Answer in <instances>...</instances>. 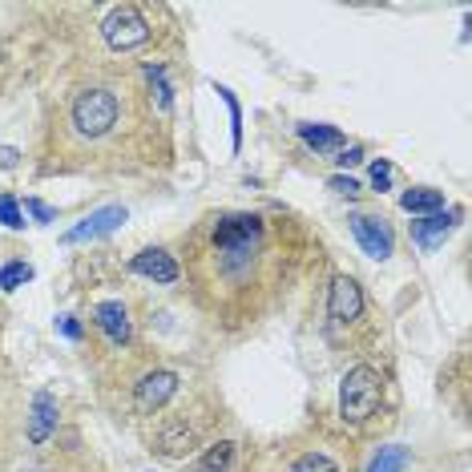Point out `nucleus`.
Returning a JSON list of instances; mask_svg holds the SVG:
<instances>
[{
    "instance_id": "1",
    "label": "nucleus",
    "mask_w": 472,
    "mask_h": 472,
    "mask_svg": "<svg viewBox=\"0 0 472 472\" xmlns=\"http://www.w3.org/2000/svg\"><path fill=\"white\" fill-rule=\"evenodd\" d=\"M182 251L194 307L222 331H246L282 303L307 259V235L290 218L214 210L182 238Z\"/></svg>"
},
{
    "instance_id": "2",
    "label": "nucleus",
    "mask_w": 472,
    "mask_h": 472,
    "mask_svg": "<svg viewBox=\"0 0 472 472\" xmlns=\"http://www.w3.org/2000/svg\"><path fill=\"white\" fill-rule=\"evenodd\" d=\"M170 121V81L166 65H142L129 77H93L73 85L57 105V170H129L150 166L166 145Z\"/></svg>"
},
{
    "instance_id": "3",
    "label": "nucleus",
    "mask_w": 472,
    "mask_h": 472,
    "mask_svg": "<svg viewBox=\"0 0 472 472\" xmlns=\"http://www.w3.org/2000/svg\"><path fill=\"white\" fill-rule=\"evenodd\" d=\"M323 331H327V344L347 355H368L380 344V323H375L372 307H368L360 282L352 275H336L331 287H327Z\"/></svg>"
},
{
    "instance_id": "4",
    "label": "nucleus",
    "mask_w": 472,
    "mask_h": 472,
    "mask_svg": "<svg viewBox=\"0 0 472 472\" xmlns=\"http://www.w3.org/2000/svg\"><path fill=\"white\" fill-rule=\"evenodd\" d=\"M210 420H214V412L202 399H186V404H174V408L166 404L162 412H154V428L145 432V445L166 460H186L210 436Z\"/></svg>"
},
{
    "instance_id": "5",
    "label": "nucleus",
    "mask_w": 472,
    "mask_h": 472,
    "mask_svg": "<svg viewBox=\"0 0 472 472\" xmlns=\"http://www.w3.org/2000/svg\"><path fill=\"white\" fill-rule=\"evenodd\" d=\"M339 420L352 432H375L383 424V372L372 363L347 368L339 383Z\"/></svg>"
},
{
    "instance_id": "6",
    "label": "nucleus",
    "mask_w": 472,
    "mask_h": 472,
    "mask_svg": "<svg viewBox=\"0 0 472 472\" xmlns=\"http://www.w3.org/2000/svg\"><path fill=\"white\" fill-rule=\"evenodd\" d=\"M150 4H113L101 17V41L113 53H137L154 41V17Z\"/></svg>"
},
{
    "instance_id": "7",
    "label": "nucleus",
    "mask_w": 472,
    "mask_h": 472,
    "mask_svg": "<svg viewBox=\"0 0 472 472\" xmlns=\"http://www.w3.org/2000/svg\"><path fill=\"white\" fill-rule=\"evenodd\" d=\"M178 388H182V380L170 368H145V372L129 383L121 408L134 412V416H154V412H162L166 404L178 396Z\"/></svg>"
},
{
    "instance_id": "8",
    "label": "nucleus",
    "mask_w": 472,
    "mask_h": 472,
    "mask_svg": "<svg viewBox=\"0 0 472 472\" xmlns=\"http://www.w3.org/2000/svg\"><path fill=\"white\" fill-rule=\"evenodd\" d=\"M89 319H93L97 339L109 347V355H126L134 347V311H129V303L101 299V303H93Z\"/></svg>"
},
{
    "instance_id": "9",
    "label": "nucleus",
    "mask_w": 472,
    "mask_h": 472,
    "mask_svg": "<svg viewBox=\"0 0 472 472\" xmlns=\"http://www.w3.org/2000/svg\"><path fill=\"white\" fill-rule=\"evenodd\" d=\"M352 235L372 259H391V251H396V235H391V227L380 214H355L352 218Z\"/></svg>"
},
{
    "instance_id": "10",
    "label": "nucleus",
    "mask_w": 472,
    "mask_h": 472,
    "mask_svg": "<svg viewBox=\"0 0 472 472\" xmlns=\"http://www.w3.org/2000/svg\"><path fill=\"white\" fill-rule=\"evenodd\" d=\"M129 271L142 275V279L162 282V287H170V282L182 279V267L174 263V254H166V251H142V254H134Z\"/></svg>"
},
{
    "instance_id": "11",
    "label": "nucleus",
    "mask_w": 472,
    "mask_h": 472,
    "mask_svg": "<svg viewBox=\"0 0 472 472\" xmlns=\"http://www.w3.org/2000/svg\"><path fill=\"white\" fill-rule=\"evenodd\" d=\"M121 222H126V210H121V206H105V210H97V214L85 218L81 227H73L69 235H65V243H85V238L109 235V230H118Z\"/></svg>"
},
{
    "instance_id": "12",
    "label": "nucleus",
    "mask_w": 472,
    "mask_h": 472,
    "mask_svg": "<svg viewBox=\"0 0 472 472\" xmlns=\"http://www.w3.org/2000/svg\"><path fill=\"white\" fill-rule=\"evenodd\" d=\"M456 214H428L424 222H412V243L420 246V251H436V246L445 243V235L453 230Z\"/></svg>"
},
{
    "instance_id": "13",
    "label": "nucleus",
    "mask_w": 472,
    "mask_h": 472,
    "mask_svg": "<svg viewBox=\"0 0 472 472\" xmlns=\"http://www.w3.org/2000/svg\"><path fill=\"white\" fill-rule=\"evenodd\" d=\"M53 428H57V399L49 396V391H41V396L33 399V420H28V440H33V445H45Z\"/></svg>"
},
{
    "instance_id": "14",
    "label": "nucleus",
    "mask_w": 472,
    "mask_h": 472,
    "mask_svg": "<svg viewBox=\"0 0 472 472\" xmlns=\"http://www.w3.org/2000/svg\"><path fill=\"white\" fill-rule=\"evenodd\" d=\"M399 206L408 210V214H436V210H445V194L428 190V186H416V190L399 194Z\"/></svg>"
},
{
    "instance_id": "15",
    "label": "nucleus",
    "mask_w": 472,
    "mask_h": 472,
    "mask_svg": "<svg viewBox=\"0 0 472 472\" xmlns=\"http://www.w3.org/2000/svg\"><path fill=\"white\" fill-rule=\"evenodd\" d=\"M230 460H235V445H230V440H218V445L206 448V456L198 460V468L202 472H227Z\"/></svg>"
},
{
    "instance_id": "16",
    "label": "nucleus",
    "mask_w": 472,
    "mask_h": 472,
    "mask_svg": "<svg viewBox=\"0 0 472 472\" xmlns=\"http://www.w3.org/2000/svg\"><path fill=\"white\" fill-rule=\"evenodd\" d=\"M299 134H303V142L315 145V150H336V145L344 142V134L331 126H299Z\"/></svg>"
},
{
    "instance_id": "17",
    "label": "nucleus",
    "mask_w": 472,
    "mask_h": 472,
    "mask_svg": "<svg viewBox=\"0 0 472 472\" xmlns=\"http://www.w3.org/2000/svg\"><path fill=\"white\" fill-rule=\"evenodd\" d=\"M287 472H339V464L331 460V456H323V453H303V456L290 460Z\"/></svg>"
},
{
    "instance_id": "18",
    "label": "nucleus",
    "mask_w": 472,
    "mask_h": 472,
    "mask_svg": "<svg viewBox=\"0 0 472 472\" xmlns=\"http://www.w3.org/2000/svg\"><path fill=\"white\" fill-rule=\"evenodd\" d=\"M408 468V448H380L368 472H404Z\"/></svg>"
},
{
    "instance_id": "19",
    "label": "nucleus",
    "mask_w": 472,
    "mask_h": 472,
    "mask_svg": "<svg viewBox=\"0 0 472 472\" xmlns=\"http://www.w3.org/2000/svg\"><path fill=\"white\" fill-rule=\"evenodd\" d=\"M33 279V271H28L25 263H9V267H0V290H17L20 282Z\"/></svg>"
},
{
    "instance_id": "20",
    "label": "nucleus",
    "mask_w": 472,
    "mask_h": 472,
    "mask_svg": "<svg viewBox=\"0 0 472 472\" xmlns=\"http://www.w3.org/2000/svg\"><path fill=\"white\" fill-rule=\"evenodd\" d=\"M0 222H4V227H12V230L25 227V218H20L17 198H12V194H4V198H0Z\"/></svg>"
},
{
    "instance_id": "21",
    "label": "nucleus",
    "mask_w": 472,
    "mask_h": 472,
    "mask_svg": "<svg viewBox=\"0 0 472 472\" xmlns=\"http://www.w3.org/2000/svg\"><path fill=\"white\" fill-rule=\"evenodd\" d=\"M372 186H375V190H388V186H391V162H383V158H380V162L372 166Z\"/></svg>"
},
{
    "instance_id": "22",
    "label": "nucleus",
    "mask_w": 472,
    "mask_h": 472,
    "mask_svg": "<svg viewBox=\"0 0 472 472\" xmlns=\"http://www.w3.org/2000/svg\"><path fill=\"white\" fill-rule=\"evenodd\" d=\"M20 166V150H12V145H0V170H17Z\"/></svg>"
},
{
    "instance_id": "23",
    "label": "nucleus",
    "mask_w": 472,
    "mask_h": 472,
    "mask_svg": "<svg viewBox=\"0 0 472 472\" xmlns=\"http://www.w3.org/2000/svg\"><path fill=\"white\" fill-rule=\"evenodd\" d=\"M336 162H339V166H355V162H363V150H360V145H347V150H339Z\"/></svg>"
},
{
    "instance_id": "24",
    "label": "nucleus",
    "mask_w": 472,
    "mask_h": 472,
    "mask_svg": "<svg viewBox=\"0 0 472 472\" xmlns=\"http://www.w3.org/2000/svg\"><path fill=\"white\" fill-rule=\"evenodd\" d=\"M331 190H339V194H360V182H352V178H331Z\"/></svg>"
},
{
    "instance_id": "25",
    "label": "nucleus",
    "mask_w": 472,
    "mask_h": 472,
    "mask_svg": "<svg viewBox=\"0 0 472 472\" xmlns=\"http://www.w3.org/2000/svg\"><path fill=\"white\" fill-rule=\"evenodd\" d=\"M57 327H61V331H65V336H69V339H81V327H77V319H73V315H65Z\"/></svg>"
},
{
    "instance_id": "26",
    "label": "nucleus",
    "mask_w": 472,
    "mask_h": 472,
    "mask_svg": "<svg viewBox=\"0 0 472 472\" xmlns=\"http://www.w3.org/2000/svg\"><path fill=\"white\" fill-rule=\"evenodd\" d=\"M28 210H33V214L41 218V222H49V218H53V210H49L45 202H28Z\"/></svg>"
}]
</instances>
